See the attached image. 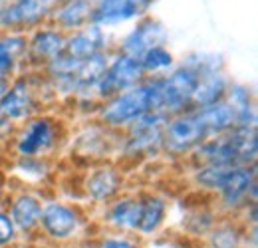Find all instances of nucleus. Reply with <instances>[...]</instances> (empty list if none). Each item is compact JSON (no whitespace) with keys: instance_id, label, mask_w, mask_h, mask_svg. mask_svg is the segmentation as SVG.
<instances>
[{"instance_id":"1","label":"nucleus","mask_w":258,"mask_h":248,"mask_svg":"<svg viewBox=\"0 0 258 248\" xmlns=\"http://www.w3.org/2000/svg\"><path fill=\"white\" fill-rule=\"evenodd\" d=\"M68 141L66 121L52 109L42 111L18 125L8 151L10 157H46L54 159Z\"/></svg>"},{"instance_id":"2","label":"nucleus","mask_w":258,"mask_h":248,"mask_svg":"<svg viewBox=\"0 0 258 248\" xmlns=\"http://www.w3.org/2000/svg\"><path fill=\"white\" fill-rule=\"evenodd\" d=\"M54 105L58 103L42 72L24 70L14 80H10L8 90L0 99V115L20 125L42 111L54 109Z\"/></svg>"},{"instance_id":"3","label":"nucleus","mask_w":258,"mask_h":248,"mask_svg":"<svg viewBox=\"0 0 258 248\" xmlns=\"http://www.w3.org/2000/svg\"><path fill=\"white\" fill-rule=\"evenodd\" d=\"M147 111H157L155 78H145L141 84L99 101L92 119L109 131L123 133L137 117Z\"/></svg>"},{"instance_id":"4","label":"nucleus","mask_w":258,"mask_h":248,"mask_svg":"<svg viewBox=\"0 0 258 248\" xmlns=\"http://www.w3.org/2000/svg\"><path fill=\"white\" fill-rule=\"evenodd\" d=\"M90 218L80 203H68L62 199H46L42 207L38 238L52 246H66L88 238Z\"/></svg>"},{"instance_id":"5","label":"nucleus","mask_w":258,"mask_h":248,"mask_svg":"<svg viewBox=\"0 0 258 248\" xmlns=\"http://www.w3.org/2000/svg\"><path fill=\"white\" fill-rule=\"evenodd\" d=\"M199 84V74L185 62L161 78H155V105L165 115H177L193 109V93Z\"/></svg>"},{"instance_id":"6","label":"nucleus","mask_w":258,"mask_h":248,"mask_svg":"<svg viewBox=\"0 0 258 248\" xmlns=\"http://www.w3.org/2000/svg\"><path fill=\"white\" fill-rule=\"evenodd\" d=\"M213 205L221 217H238L250 203L258 201V171L250 167H230L223 185L213 195Z\"/></svg>"},{"instance_id":"7","label":"nucleus","mask_w":258,"mask_h":248,"mask_svg":"<svg viewBox=\"0 0 258 248\" xmlns=\"http://www.w3.org/2000/svg\"><path fill=\"white\" fill-rule=\"evenodd\" d=\"M205 139L209 137L197 109L171 115L163 127V155L169 161H185Z\"/></svg>"},{"instance_id":"8","label":"nucleus","mask_w":258,"mask_h":248,"mask_svg":"<svg viewBox=\"0 0 258 248\" xmlns=\"http://www.w3.org/2000/svg\"><path fill=\"white\" fill-rule=\"evenodd\" d=\"M127 187V179L119 163L115 161H101L94 163L82 177L80 193L88 205L101 209L115 197H119Z\"/></svg>"},{"instance_id":"9","label":"nucleus","mask_w":258,"mask_h":248,"mask_svg":"<svg viewBox=\"0 0 258 248\" xmlns=\"http://www.w3.org/2000/svg\"><path fill=\"white\" fill-rule=\"evenodd\" d=\"M44 201L46 199L42 197V193L38 189L18 187V189L10 191L8 201L4 205V211L10 218L12 226L16 228L20 242H28V240L38 238Z\"/></svg>"},{"instance_id":"10","label":"nucleus","mask_w":258,"mask_h":248,"mask_svg":"<svg viewBox=\"0 0 258 248\" xmlns=\"http://www.w3.org/2000/svg\"><path fill=\"white\" fill-rule=\"evenodd\" d=\"M58 2L60 0H6L0 16V32L28 34L48 24Z\"/></svg>"},{"instance_id":"11","label":"nucleus","mask_w":258,"mask_h":248,"mask_svg":"<svg viewBox=\"0 0 258 248\" xmlns=\"http://www.w3.org/2000/svg\"><path fill=\"white\" fill-rule=\"evenodd\" d=\"M167 40H169V32L165 24L157 16L147 14L137 22H133V26L113 42V52L139 60L147 50L167 44Z\"/></svg>"},{"instance_id":"12","label":"nucleus","mask_w":258,"mask_h":248,"mask_svg":"<svg viewBox=\"0 0 258 248\" xmlns=\"http://www.w3.org/2000/svg\"><path fill=\"white\" fill-rule=\"evenodd\" d=\"M159 0H94L92 24L111 32L151 14Z\"/></svg>"},{"instance_id":"13","label":"nucleus","mask_w":258,"mask_h":248,"mask_svg":"<svg viewBox=\"0 0 258 248\" xmlns=\"http://www.w3.org/2000/svg\"><path fill=\"white\" fill-rule=\"evenodd\" d=\"M143 80H145V74L139 66V60L123 56L119 52H111L107 68L97 84V99L103 101L111 95H117L141 84Z\"/></svg>"},{"instance_id":"14","label":"nucleus","mask_w":258,"mask_h":248,"mask_svg":"<svg viewBox=\"0 0 258 248\" xmlns=\"http://www.w3.org/2000/svg\"><path fill=\"white\" fill-rule=\"evenodd\" d=\"M141 217V195L123 191L119 197L109 201L99 209V224L103 230L133 234L137 236V226Z\"/></svg>"},{"instance_id":"15","label":"nucleus","mask_w":258,"mask_h":248,"mask_svg":"<svg viewBox=\"0 0 258 248\" xmlns=\"http://www.w3.org/2000/svg\"><path fill=\"white\" fill-rule=\"evenodd\" d=\"M66 48V34L50 22L26 34V70L40 72L48 62L62 56Z\"/></svg>"},{"instance_id":"16","label":"nucleus","mask_w":258,"mask_h":248,"mask_svg":"<svg viewBox=\"0 0 258 248\" xmlns=\"http://www.w3.org/2000/svg\"><path fill=\"white\" fill-rule=\"evenodd\" d=\"M113 36L111 32L103 30L96 24H88L86 28L66 34L64 54L76 60H88L99 52H111L113 50Z\"/></svg>"},{"instance_id":"17","label":"nucleus","mask_w":258,"mask_h":248,"mask_svg":"<svg viewBox=\"0 0 258 248\" xmlns=\"http://www.w3.org/2000/svg\"><path fill=\"white\" fill-rule=\"evenodd\" d=\"M163 127L141 133H121L115 155L129 163H145L157 159L163 155Z\"/></svg>"},{"instance_id":"18","label":"nucleus","mask_w":258,"mask_h":248,"mask_svg":"<svg viewBox=\"0 0 258 248\" xmlns=\"http://www.w3.org/2000/svg\"><path fill=\"white\" fill-rule=\"evenodd\" d=\"M141 217L137 226V236L145 242L155 238L167 224L169 201L155 191H141Z\"/></svg>"},{"instance_id":"19","label":"nucleus","mask_w":258,"mask_h":248,"mask_svg":"<svg viewBox=\"0 0 258 248\" xmlns=\"http://www.w3.org/2000/svg\"><path fill=\"white\" fill-rule=\"evenodd\" d=\"M26 70V34L0 32V80H14Z\"/></svg>"},{"instance_id":"20","label":"nucleus","mask_w":258,"mask_h":248,"mask_svg":"<svg viewBox=\"0 0 258 248\" xmlns=\"http://www.w3.org/2000/svg\"><path fill=\"white\" fill-rule=\"evenodd\" d=\"M94 0H60L52 12L50 24L64 34L76 32L92 24Z\"/></svg>"},{"instance_id":"21","label":"nucleus","mask_w":258,"mask_h":248,"mask_svg":"<svg viewBox=\"0 0 258 248\" xmlns=\"http://www.w3.org/2000/svg\"><path fill=\"white\" fill-rule=\"evenodd\" d=\"M225 101L234 109L238 127H258L256 97H254V90L248 84L230 80L226 88Z\"/></svg>"},{"instance_id":"22","label":"nucleus","mask_w":258,"mask_h":248,"mask_svg":"<svg viewBox=\"0 0 258 248\" xmlns=\"http://www.w3.org/2000/svg\"><path fill=\"white\" fill-rule=\"evenodd\" d=\"M10 175L18 179L22 187L34 189L32 185H44L54 173V159L46 157H10L6 163Z\"/></svg>"},{"instance_id":"23","label":"nucleus","mask_w":258,"mask_h":248,"mask_svg":"<svg viewBox=\"0 0 258 248\" xmlns=\"http://www.w3.org/2000/svg\"><path fill=\"white\" fill-rule=\"evenodd\" d=\"M199 244L201 248H246L244 224L236 217H221Z\"/></svg>"},{"instance_id":"24","label":"nucleus","mask_w":258,"mask_h":248,"mask_svg":"<svg viewBox=\"0 0 258 248\" xmlns=\"http://www.w3.org/2000/svg\"><path fill=\"white\" fill-rule=\"evenodd\" d=\"M230 80L232 78L226 74V70L199 76V84L193 93V109H203V107L223 101Z\"/></svg>"},{"instance_id":"25","label":"nucleus","mask_w":258,"mask_h":248,"mask_svg":"<svg viewBox=\"0 0 258 248\" xmlns=\"http://www.w3.org/2000/svg\"><path fill=\"white\" fill-rule=\"evenodd\" d=\"M201 121L205 125V131H207V137H219V135H226L234 125H236V115H234V109L226 103L225 99L219 101V103H213L209 107H203V109H197Z\"/></svg>"},{"instance_id":"26","label":"nucleus","mask_w":258,"mask_h":248,"mask_svg":"<svg viewBox=\"0 0 258 248\" xmlns=\"http://www.w3.org/2000/svg\"><path fill=\"white\" fill-rule=\"evenodd\" d=\"M221 218L219 211L215 209V205H207V207H199L193 209L191 213H187L183 218V234L185 238L201 242L203 236L217 224V220Z\"/></svg>"},{"instance_id":"27","label":"nucleus","mask_w":258,"mask_h":248,"mask_svg":"<svg viewBox=\"0 0 258 248\" xmlns=\"http://www.w3.org/2000/svg\"><path fill=\"white\" fill-rule=\"evenodd\" d=\"M139 66H141L145 78H161L177 66V58L169 50V46L163 44V46H155V48L147 50L139 58Z\"/></svg>"},{"instance_id":"28","label":"nucleus","mask_w":258,"mask_h":248,"mask_svg":"<svg viewBox=\"0 0 258 248\" xmlns=\"http://www.w3.org/2000/svg\"><path fill=\"white\" fill-rule=\"evenodd\" d=\"M230 167H217V165H199L191 167V183H193L203 195L213 199V195L223 185L226 173Z\"/></svg>"},{"instance_id":"29","label":"nucleus","mask_w":258,"mask_h":248,"mask_svg":"<svg viewBox=\"0 0 258 248\" xmlns=\"http://www.w3.org/2000/svg\"><path fill=\"white\" fill-rule=\"evenodd\" d=\"M92 248H145V242L133 234H119L111 230H101L94 238H86Z\"/></svg>"},{"instance_id":"30","label":"nucleus","mask_w":258,"mask_h":248,"mask_svg":"<svg viewBox=\"0 0 258 248\" xmlns=\"http://www.w3.org/2000/svg\"><path fill=\"white\" fill-rule=\"evenodd\" d=\"M181 62H185L187 66H191L199 76H205V74H213V72H223V70H226L223 56L213 54V52H191V54H187Z\"/></svg>"},{"instance_id":"31","label":"nucleus","mask_w":258,"mask_h":248,"mask_svg":"<svg viewBox=\"0 0 258 248\" xmlns=\"http://www.w3.org/2000/svg\"><path fill=\"white\" fill-rule=\"evenodd\" d=\"M20 244V236L12 226L6 211L0 207V248H16Z\"/></svg>"},{"instance_id":"32","label":"nucleus","mask_w":258,"mask_h":248,"mask_svg":"<svg viewBox=\"0 0 258 248\" xmlns=\"http://www.w3.org/2000/svg\"><path fill=\"white\" fill-rule=\"evenodd\" d=\"M16 129H18V125L12 123L10 119H6V117L0 115V143L8 147L10 141H12V137H14V133H16Z\"/></svg>"},{"instance_id":"33","label":"nucleus","mask_w":258,"mask_h":248,"mask_svg":"<svg viewBox=\"0 0 258 248\" xmlns=\"http://www.w3.org/2000/svg\"><path fill=\"white\" fill-rule=\"evenodd\" d=\"M10 179H6L4 175V169H0V207L4 209L6 201H8V195H10Z\"/></svg>"},{"instance_id":"34","label":"nucleus","mask_w":258,"mask_h":248,"mask_svg":"<svg viewBox=\"0 0 258 248\" xmlns=\"http://www.w3.org/2000/svg\"><path fill=\"white\" fill-rule=\"evenodd\" d=\"M167 248H201V244L185 238V236H177L173 240H167Z\"/></svg>"},{"instance_id":"35","label":"nucleus","mask_w":258,"mask_h":248,"mask_svg":"<svg viewBox=\"0 0 258 248\" xmlns=\"http://www.w3.org/2000/svg\"><path fill=\"white\" fill-rule=\"evenodd\" d=\"M8 159H10V151H8V147L0 143V169H4V167H6Z\"/></svg>"},{"instance_id":"36","label":"nucleus","mask_w":258,"mask_h":248,"mask_svg":"<svg viewBox=\"0 0 258 248\" xmlns=\"http://www.w3.org/2000/svg\"><path fill=\"white\" fill-rule=\"evenodd\" d=\"M8 86H10V82H8V80H0V99H2V95L6 93Z\"/></svg>"},{"instance_id":"37","label":"nucleus","mask_w":258,"mask_h":248,"mask_svg":"<svg viewBox=\"0 0 258 248\" xmlns=\"http://www.w3.org/2000/svg\"><path fill=\"white\" fill-rule=\"evenodd\" d=\"M4 4H6V0H0V16H2V10H4Z\"/></svg>"}]
</instances>
